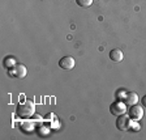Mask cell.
I'll return each mask as SVG.
<instances>
[{
  "mask_svg": "<svg viewBox=\"0 0 146 140\" xmlns=\"http://www.w3.org/2000/svg\"><path fill=\"white\" fill-rule=\"evenodd\" d=\"M93 1H94V0H76L77 5H80L81 8H88V7H90L91 4H93Z\"/></svg>",
  "mask_w": 146,
  "mask_h": 140,
  "instance_id": "30bf717a",
  "label": "cell"
},
{
  "mask_svg": "<svg viewBox=\"0 0 146 140\" xmlns=\"http://www.w3.org/2000/svg\"><path fill=\"white\" fill-rule=\"evenodd\" d=\"M141 102H142V105L146 107V96H143V97H142V100H141Z\"/></svg>",
  "mask_w": 146,
  "mask_h": 140,
  "instance_id": "8fae6325",
  "label": "cell"
},
{
  "mask_svg": "<svg viewBox=\"0 0 146 140\" xmlns=\"http://www.w3.org/2000/svg\"><path fill=\"white\" fill-rule=\"evenodd\" d=\"M123 58H124V54H123L121 50L113 49L110 51V59L112 62H115V63H120L123 60Z\"/></svg>",
  "mask_w": 146,
  "mask_h": 140,
  "instance_id": "52a82bcc",
  "label": "cell"
},
{
  "mask_svg": "<svg viewBox=\"0 0 146 140\" xmlns=\"http://www.w3.org/2000/svg\"><path fill=\"white\" fill-rule=\"evenodd\" d=\"M17 64V62H16L15 58H12V56H7L5 59H4V67L7 68V70H11V68H13Z\"/></svg>",
  "mask_w": 146,
  "mask_h": 140,
  "instance_id": "9c48e42d",
  "label": "cell"
},
{
  "mask_svg": "<svg viewBox=\"0 0 146 140\" xmlns=\"http://www.w3.org/2000/svg\"><path fill=\"white\" fill-rule=\"evenodd\" d=\"M34 113H35V105L31 101L21 102V104H18L17 107H16V115L18 118H22V119L30 118V117L34 115Z\"/></svg>",
  "mask_w": 146,
  "mask_h": 140,
  "instance_id": "6da1fadb",
  "label": "cell"
},
{
  "mask_svg": "<svg viewBox=\"0 0 146 140\" xmlns=\"http://www.w3.org/2000/svg\"><path fill=\"white\" fill-rule=\"evenodd\" d=\"M138 102V94L136 92H129L125 96V104L127 106H132V105H136Z\"/></svg>",
  "mask_w": 146,
  "mask_h": 140,
  "instance_id": "ba28073f",
  "label": "cell"
},
{
  "mask_svg": "<svg viewBox=\"0 0 146 140\" xmlns=\"http://www.w3.org/2000/svg\"><path fill=\"white\" fill-rule=\"evenodd\" d=\"M8 72H9V76L17 77V79H24V77L26 76L27 70L24 64H16L13 68L8 70Z\"/></svg>",
  "mask_w": 146,
  "mask_h": 140,
  "instance_id": "5b68a950",
  "label": "cell"
},
{
  "mask_svg": "<svg viewBox=\"0 0 146 140\" xmlns=\"http://www.w3.org/2000/svg\"><path fill=\"white\" fill-rule=\"evenodd\" d=\"M131 118L125 114H121V115H117L116 118V128L120 130V131H127L131 127Z\"/></svg>",
  "mask_w": 146,
  "mask_h": 140,
  "instance_id": "277c9868",
  "label": "cell"
},
{
  "mask_svg": "<svg viewBox=\"0 0 146 140\" xmlns=\"http://www.w3.org/2000/svg\"><path fill=\"white\" fill-rule=\"evenodd\" d=\"M110 113L112 115H121L127 113V104L123 102L121 100L115 101L113 104L110 105Z\"/></svg>",
  "mask_w": 146,
  "mask_h": 140,
  "instance_id": "7a4b0ae2",
  "label": "cell"
},
{
  "mask_svg": "<svg viewBox=\"0 0 146 140\" xmlns=\"http://www.w3.org/2000/svg\"><path fill=\"white\" fill-rule=\"evenodd\" d=\"M128 117L131 118V121H140L143 117V107L141 105H132L129 109H128Z\"/></svg>",
  "mask_w": 146,
  "mask_h": 140,
  "instance_id": "3957f363",
  "label": "cell"
},
{
  "mask_svg": "<svg viewBox=\"0 0 146 140\" xmlns=\"http://www.w3.org/2000/svg\"><path fill=\"white\" fill-rule=\"evenodd\" d=\"M74 64H76V60L72 58V56H64L59 60V67L63 68V70H73L74 68Z\"/></svg>",
  "mask_w": 146,
  "mask_h": 140,
  "instance_id": "8992f818",
  "label": "cell"
}]
</instances>
